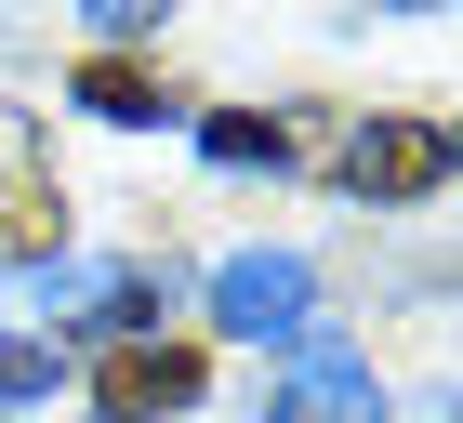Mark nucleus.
Returning a JSON list of instances; mask_svg holds the SVG:
<instances>
[{
	"mask_svg": "<svg viewBox=\"0 0 463 423\" xmlns=\"http://www.w3.org/2000/svg\"><path fill=\"white\" fill-rule=\"evenodd\" d=\"M0 397H53V344L40 331H0Z\"/></svg>",
	"mask_w": 463,
	"mask_h": 423,
	"instance_id": "7",
	"label": "nucleus"
},
{
	"mask_svg": "<svg viewBox=\"0 0 463 423\" xmlns=\"http://www.w3.org/2000/svg\"><path fill=\"white\" fill-rule=\"evenodd\" d=\"M305 305H318V278H305L291 251H239V265H213V331H251V344H305Z\"/></svg>",
	"mask_w": 463,
	"mask_h": 423,
	"instance_id": "1",
	"label": "nucleus"
},
{
	"mask_svg": "<svg viewBox=\"0 0 463 423\" xmlns=\"http://www.w3.org/2000/svg\"><path fill=\"white\" fill-rule=\"evenodd\" d=\"M80 106H93V119H159V80H146L133 53H80Z\"/></svg>",
	"mask_w": 463,
	"mask_h": 423,
	"instance_id": "6",
	"label": "nucleus"
},
{
	"mask_svg": "<svg viewBox=\"0 0 463 423\" xmlns=\"http://www.w3.org/2000/svg\"><path fill=\"white\" fill-rule=\"evenodd\" d=\"M185 397H199V357H159V344L107 357V410H185Z\"/></svg>",
	"mask_w": 463,
	"mask_h": 423,
	"instance_id": "4",
	"label": "nucleus"
},
{
	"mask_svg": "<svg viewBox=\"0 0 463 423\" xmlns=\"http://www.w3.org/2000/svg\"><path fill=\"white\" fill-rule=\"evenodd\" d=\"M213 159L251 173V159H291V133H279V119H213Z\"/></svg>",
	"mask_w": 463,
	"mask_h": 423,
	"instance_id": "8",
	"label": "nucleus"
},
{
	"mask_svg": "<svg viewBox=\"0 0 463 423\" xmlns=\"http://www.w3.org/2000/svg\"><path fill=\"white\" fill-rule=\"evenodd\" d=\"M53 225V199H40V146H27V119L0 106V239H40Z\"/></svg>",
	"mask_w": 463,
	"mask_h": 423,
	"instance_id": "5",
	"label": "nucleus"
},
{
	"mask_svg": "<svg viewBox=\"0 0 463 423\" xmlns=\"http://www.w3.org/2000/svg\"><path fill=\"white\" fill-rule=\"evenodd\" d=\"M265 423H384V384L357 371L331 331H305V344L279 357V397H265Z\"/></svg>",
	"mask_w": 463,
	"mask_h": 423,
	"instance_id": "2",
	"label": "nucleus"
},
{
	"mask_svg": "<svg viewBox=\"0 0 463 423\" xmlns=\"http://www.w3.org/2000/svg\"><path fill=\"white\" fill-rule=\"evenodd\" d=\"M357 199H424L437 173H450V133H424V119H371V133L345 146Z\"/></svg>",
	"mask_w": 463,
	"mask_h": 423,
	"instance_id": "3",
	"label": "nucleus"
}]
</instances>
